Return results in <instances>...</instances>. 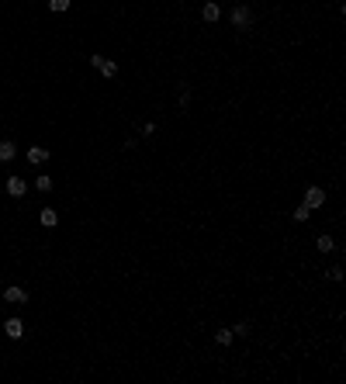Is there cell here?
I'll return each mask as SVG.
<instances>
[{"label": "cell", "instance_id": "1", "mask_svg": "<svg viewBox=\"0 0 346 384\" xmlns=\"http://www.w3.org/2000/svg\"><path fill=\"white\" fill-rule=\"evenodd\" d=\"M229 21L235 24V28H250V24H253V11L246 7V4H235L232 14H229Z\"/></svg>", "mask_w": 346, "mask_h": 384}, {"label": "cell", "instance_id": "2", "mask_svg": "<svg viewBox=\"0 0 346 384\" xmlns=\"http://www.w3.org/2000/svg\"><path fill=\"white\" fill-rule=\"evenodd\" d=\"M90 66H94V69H100V73H104L108 80H111V77H118V62H115V59H104V56H90Z\"/></svg>", "mask_w": 346, "mask_h": 384}, {"label": "cell", "instance_id": "3", "mask_svg": "<svg viewBox=\"0 0 346 384\" xmlns=\"http://www.w3.org/2000/svg\"><path fill=\"white\" fill-rule=\"evenodd\" d=\"M322 204H326V191H322V187H308L305 191V208L315 212V208H322Z\"/></svg>", "mask_w": 346, "mask_h": 384}, {"label": "cell", "instance_id": "4", "mask_svg": "<svg viewBox=\"0 0 346 384\" xmlns=\"http://www.w3.org/2000/svg\"><path fill=\"white\" fill-rule=\"evenodd\" d=\"M4 332H7V339H24V322L21 319H7L4 322Z\"/></svg>", "mask_w": 346, "mask_h": 384}, {"label": "cell", "instance_id": "5", "mask_svg": "<svg viewBox=\"0 0 346 384\" xmlns=\"http://www.w3.org/2000/svg\"><path fill=\"white\" fill-rule=\"evenodd\" d=\"M18 156V142L14 138H0V163H11Z\"/></svg>", "mask_w": 346, "mask_h": 384}, {"label": "cell", "instance_id": "6", "mask_svg": "<svg viewBox=\"0 0 346 384\" xmlns=\"http://www.w3.org/2000/svg\"><path fill=\"white\" fill-rule=\"evenodd\" d=\"M4 301H7V305H24V301H28V291L24 288H7L4 291Z\"/></svg>", "mask_w": 346, "mask_h": 384}, {"label": "cell", "instance_id": "7", "mask_svg": "<svg viewBox=\"0 0 346 384\" xmlns=\"http://www.w3.org/2000/svg\"><path fill=\"white\" fill-rule=\"evenodd\" d=\"M7 194H11V197H24V194H28V184H24L21 177H7Z\"/></svg>", "mask_w": 346, "mask_h": 384}, {"label": "cell", "instance_id": "8", "mask_svg": "<svg viewBox=\"0 0 346 384\" xmlns=\"http://www.w3.org/2000/svg\"><path fill=\"white\" fill-rule=\"evenodd\" d=\"M201 18L208 21V24H215V21L222 18V7H218V4H215V0H208V4H204V7H201Z\"/></svg>", "mask_w": 346, "mask_h": 384}, {"label": "cell", "instance_id": "9", "mask_svg": "<svg viewBox=\"0 0 346 384\" xmlns=\"http://www.w3.org/2000/svg\"><path fill=\"white\" fill-rule=\"evenodd\" d=\"M39 222L45 225V229H56V225H59V215L52 212V208H42V212H39Z\"/></svg>", "mask_w": 346, "mask_h": 384}, {"label": "cell", "instance_id": "10", "mask_svg": "<svg viewBox=\"0 0 346 384\" xmlns=\"http://www.w3.org/2000/svg\"><path fill=\"white\" fill-rule=\"evenodd\" d=\"M45 159H49V153H45L42 146H31V149H28V163H31V166H42Z\"/></svg>", "mask_w": 346, "mask_h": 384}, {"label": "cell", "instance_id": "11", "mask_svg": "<svg viewBox=\"0 0 346 384\" xmlns=\"http://www.w3.org/2000/svg\"><path fill=\"white\" fill-rule=\"evenodd\" d=\"M315 250H322V253H332V250H336V242H332V235H319V239H315Z\"/></svg>", "mask_w": 346, "mask_h": 384}, {"label": "cell", "instance_id": "12", "mask_svg": "<svg viewBox=\"0 0 346 384\" xmlns=\"http://www.w3.org/2000/svg\"><path fill=\"white\" fill-rule=\"evenodd\" d=\"M232 339H235V336H232V329H218V332H215V343H218V346H229Z\"/></svg>", "mask_w": 346, "mask_h": 384}, {"label": "cell", "instance_id": "13", "mask_svg": "<svg viewBox=\"0 0 346 384\" xmlns=\"http://www.w3.org/2000/svg\"><path fill=\"white\" fill-rule=\"evenodd\" d=\"M70 4H73V0H49V11L62 14V11H70Z\"/></svg>", "mask_w": 346, "mask_h": 384}, {"label": "cell", "instance_id": "14", "mask_svg": "<svg viewBox=\"0 0 346 384\" xmlns=\"http://www.w3.org/2000/svg\"><path fill=\"white\" fill-rule=\"evenodd\" d=\"M308 215H312V208L298 204V208H294V222H308Z\"/></svg>", "mask_w": 346, "mask_h": 384}, {"label": "cell", "instance_id": "15", "mask_svg": "<svg viewBox=\"0 0 346 384\" xmlns=\"http://www.w3.org/2000/svg\"><path fill=\"white\" fill-rule=\"evenodd\" d=\"M35 187H39V191H52V177H45V173H42L39 180H35Z\"/></svg>", "mask_w": 346, "mask_h": 384}, {"label": "cell", "instance_id": "16", "mask_svg": "<svg viewBox=\"0 0 346 384\" xmlns=\"http://www.w3.org/2000/svg\"><path fill=\"white\" fill-rule=\"evenodd\" d=\"M329 281H332V284H339V281H343V267H329V273H326Z\"/></svg>", "mask_w": 346, "mask_h": 384}, {"label": "cell", "instance_id": "17", "mask_svg": "<svg viewBox=\"0 0 346 384\" xmlns=\"http://www.w3.org/2000/svg\"><path fill=\"white\" fill-rule=\"evenodd\" d=\"M232 336H250V322H235L232 326Z\"/></svg>", "mask_w": 346, "mask_h": 384}]
</instances>
